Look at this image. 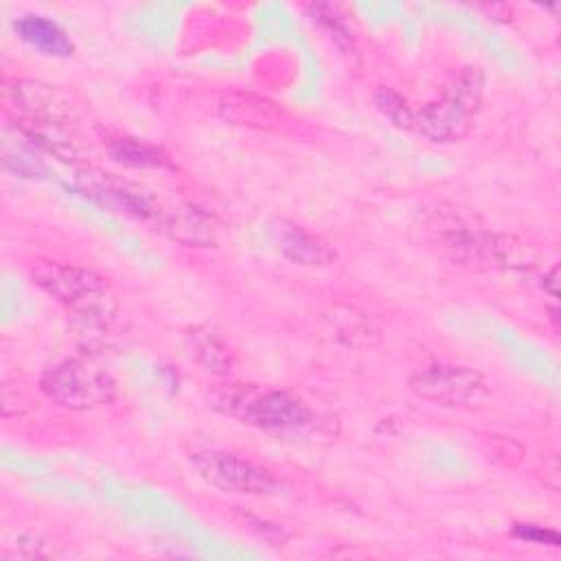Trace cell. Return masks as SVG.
Here are the masks:
<instances>
[{"label": "cell", "mask_w": 561, "mask_h": 561, "mask_svg": "<svg viewBox=\"0 0 561 561\" xmlns=\"http://www.w3.org/2000/svg\"><path fill=\"white\" fill-rule=\"evenodd\" d=\"M4 105L33 142L66 160L75 156L77 142L70 131L72 105L59 88L31 79L7 81Z\"/></svg>", "instance_id": "1"}, {"label": "cell", "mask_w": 561, "mask_h": 561, "mask_svg": "<svg viewBox=\"0 0 561 561\" xmlns=\"http://www.w3.org/2000/svg\"><path fill=\"white\" fill-rule=\"evenodd\" d=\"M31 274L48 296H53L85 324L103 327L116 316V294L94 270L55 261H37Z\"/></svg>", "instance_id": "2"}, {"label": "cell", "mask_w": 561, "mask_h": 561, "mask_svg": "<svg viewBox=\"0 0 561 561\" xmlns=\"http://www.w3.org/2000/svg\"><path fill=\"white\" fill-rule=\"evenodd\" d=\"M482 103L480 68H462L436 101L414 114V125L434 142L460 140L473 123Z\"/></svg>", "instance_id": "3"}, {"label": "cell", "mask_w": 561, "mask_h": 561, "mask_svg": "<svg viewBox=\"0 0 561 561\" xmlns=\"http://www.w3.org/2000/svg\"><path fill=\"white\" fill-rule=\"evenodd\" d=\"M39 388L53 403L70 410H92L116 397L114 377L88 359H64L50 366L42 375Z\"/></svg>", "instance_id": "4"}, {"label": "cell", "mask_w": 561, "mask_h": 561, "mask_svg": "<svg viewBox=\"0 0 561 561\" xmlns=\"http://www.w3.org/2000/svg\"><path fill=\"white\" fill-rule=\"evenodd\" d=\"M438 248L462 265L493 267L504 261V243L482 226H473L456 210H432L427 221Z\"/></svg>", "instance_id": "5"}, {"label": "cell", "mask_w": 561, "mask_h": 561, "mask_svg": "<svg viewBox=\"0 0 561 561\" xmlns=\"http://www.w3.org/2000/svg\"><path fill=\"white\" fill-rule=\"evenodd\" d=\"M77 188L88 199L103 206L105 210H112L125 217L158 219L162 213L158 197L147 186L107 171H99V169L79 171Z\"/></svg>", "instance_id": "6"}, {"label": "cell", "mask_w": 561, "mask_h": 561, "mask_svg": "<svg viewBox=\"0 0 561 561\" xmlns=\"http://www.w3.org/2000/svg\"><path fill=\"white\" fill-rule=\"evenodd\" d=\"M191 465L202 480L226 493L261 495L278 486L267 469L230 451H197L191 456Z\"/></svg>", "instance_id": "7"}, {"label": "cell", "mask_w": 561, "mask_h": 561, "mask_svg": "<svg viewBox=\"0 0 561 561\" xmlns=\"http://www.w3.org/2000/svg\"><path fill=\"white\" fill-rule=\"evenodd\" d=\"M232 412L241 416L243 423L267 432H296L311 423L309 405L285 390H270L254 397H234Z\"/></svg>", "instance_id": "8"}, {"label": "cell", "mask_w": 561, "mask_h": 561, "mask_svg": "<svg viewBox=\"0 0 561 561\" xmlns=\"http://www.w3.org/2000/svg\"><path fill=\"white\" fill-rule=\"evenodd\" d=\"M410 388L421 399L460 405L484 390V377L469 366L430 364L410 377Z\"/></svg>", "instance_id": "9"}, {"label": "cell", "mask_w": 561, "mask_h": 561, "mask_svg": "<svg viewBox=\"0 0 561 561\" xmlns=\"http://www.w3.org/2000/svg\"><path fill=\"white\" fill-rule=\"evenodd\" d=\"M272 239L278 248V252L298 265H327L335 259V250L320 239L318 234H311L302 226L287 221V219H274L270 226Z\"/></svg>", "instance_id": "10"}, {"label": "cell", "mask_w": 561, "mask_h": 561, "mask_svg": "<svg viewBox=\"0 0 561 561\" xmlns=\"http://www.w3.org/2000/svg\"><path fill=\"white\" fill-rule=\"evenodd\" d=\"M219 112L228 123L254 129H276L283 125V110L267 96L252 92H230L219 101Z\"/></svg>", "instance_id": "11"}, {"label": "cell", "mask_w": 561, "mask_h": 561, "mask_svg": "<svg viewBox=\"0 0 561 561\" xmlns=\"http://www.w3.org/2000/svg\"><path fill=\"white\" fill-rule=\"evenodd\" d=\"M13 28L28 46L42 50L44 55L68 57L75 50V44L66 35V31L44 15H22L20 20H15Z\"/></svg>", "instance_id": "12"}, {"label": "cell", "mask_w": 561, "mask_h": 561, "mask_svg": "<svg viewBox=\"0 0 561 561\" xmlns=\"http://www.w3.org/2000/svg\"><path fill=\"white\" fill-rule=\"evenodd\" d=\"M158 221L162 224V230L186 245H210L213 243V228L208 219L193 206H175L169 210H162Z\"/></svg>", "instance_id": "13"}, {"label": "cell", "mask_w": 561, "mask_h": 561, "mask_svg": "<svg viewBox=\"0 0 561 561\" xmlns=\"http://www.w3.org/2000/svg\"><path fill=\"white\" fill-rule=\"evenodd\" d=\"M186 346L197 364L208 373L224 375L232 368V353L228 344L208 327H197L186 333Z\"/></svg>", "instance_id": "14"}, {"label": "cell", "mask_w": 561, "mask_h": 561, "mask_svg": "<svg viewBox=\"0 0 561 561\" xmlns=\"http://www.w3.org/2000/svg\"><path fill=\"white\" fill-rule=\"evenodd\" d=\"M309 13L313 22H318L342 50H353L355 31L348 22V15L342 11V7L331 2H316L309 7Z\"/></svg>", "instance_id": "15"}, {"label": "cell", "mask_w": 561, "mask_h": 561, "mask_svg": "<svg viewBox=\"0 0 561 561\" xmlns=\"http://www.w3.org/2000/svg\"><path fill=\"white\" fill-rule=\"evenodd\" d=\"M110 156L129 167H167L169 160L162 149L140 142L136 138H118L110 145Z\"/></svg>", "instance_id": "16"}, {"label": "cell", "mask_w": 561, "mask_h": 561, "mask_svg": "<svg viewBox=\"0 0 561 561\" xmlns=\"http://www.w3.org/2000/svg\"><path fill=\"white\" fill-rule=\"evenodd\" d=\"M375 105L377 110L399 129H412L414 127V112L405 103L401 94H397L390 88H379L375 94Z\"/></svg>", "instance_id": "17"}, {"label": "cell", "mask_w": 561, "mask_h": 561, "mask_svg": "<svg viewBox=\"0 0 561 561\" xmlns=\"http://www.w3.org/2000/svg\"><path fill=\"white\" fill-rule=\"evenodd\" d=\"M513 533L519 537V539H526V541H533V543H546V546H559V535L550 528H543V526H537V524H515Z\"/></svg>", "instance_id": "18"}]
</instances>
